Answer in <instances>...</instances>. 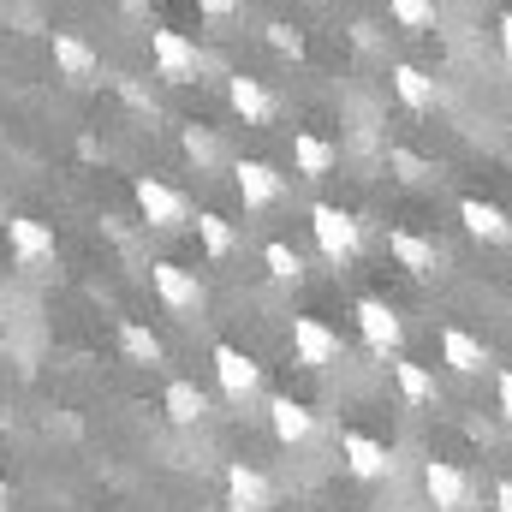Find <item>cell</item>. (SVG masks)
Returning <instances> with one entry per match:
<instances>
[{
  "instance_id": "obj_1",
  "label": "cell",
  "mask_w": 512,
  "mask_h": 512,
  "mask_svg": "<svg viewBox=\"0 0 512 512\" xmlns=\"http://www.w3.org/2000/svg\"><path fill=\"white\" fill-rule=\"evenodd\" d=\"M310 233H316L322 256H328V262H340V268L364 251V227H358L346 209H334V203H316V209H310Z\"/></svg>"
},
{
  "instance_id": "obj_2",
  "label": "cell",
  "mask_w": 512,
  "mask_h": 512,
  "mask_svg": "<svg viewBox=\"0 0 512 512\" xmlns=\"http://www.w3.org/2000/svg\"><path fill=\"white\" fill-rule=\"evenodd\" d=\"M131 197H137V215L155 227V233H173V227H185L191 221V209H185V197L173 191V185H161L155 173H143L137 185H131Z\"/></svg>"
},
{
  "instance_id": "obj_3",
  "label": "cell",
  "mask_w": 512,
  "mask_h": 512,
  "mask_svg": "<svg viewBox=\"0 0 512 512\" xmlns=\"http://www.w3.org/2000/svg\"><path fill=\"white\" fill-rule=\"evenodd\" d=\"M358 334H364V346L376 352V358H399V346H405V322H399V310L382 304V298H358Z\"/></svg>"
},
{
  "instance_id": "obj_4",
  "label": "cell",
  "mask_w": 512,
  "mask_h": 512,
  "mask_svg": "<svg viewBox=\"0 0 512 512\" xmlns=\"http://www.w3.org/2000/svg\"><path fill=\"white\" fill-rule=\"evenodd\" d=\"M340 334L322 322V316H292V358L304 364V370H328V364H340Z\"/></svg>"
},
{
  "instance_id": "obj_5",
  "label": "cell",
  "mask_w": 512,
  "mask_h": 512,
  "mask_svg": "<svg viewBox=\"0 0 512 512\" xmlns=\"http://www.w3.org/2000/svg\"><path fill=\"white\" fill-rule=\"evenodd\" d=\"M149 54H155V66H161V78H167V84H191V78H197V66H203L197 42H191L185 30H149Z\"/></svg>"
},
{
  "instance_id": "obj_6",
  "label": "cell",
  "mask_w": 512,
  "mask_h": 512,
  "mask_svg": "<svg viewBox=\"0 0 512 512\" xmlns=\"http://www.w3.org/2000/svg\"><path fill=\"white\" fill-rule=\"evenodd\" d=\"M423 495L435 512H465L471 507V477L453 465V459H429L423 465Z\"/></svg>"
},
{
  "instance_id": "obj_7",
  "label": "cell",
  "mask_w": 512,
  "mask_h": 512,
  "mask_svg": "<svg viewBox=\"0 0 512 512\" xmlns=\"http://www.w3.org/2000/svg\"><path fill=\"white\" fill-rule=\"evenodd\" d=\"M215 382L227 399H256V387H262V364H256L251 352H239V346H215Z\"/></svg>"
},
{
  "instance_id": "obj_8",
  "label": "cell",
  "mask_w": 512,
  "mask_h": 512,
  "mask_svg": "<svg viewBox=\"0 0 512 512\" xmlns=\"http://www.w3.org/2000/svg\"><path fill=\"white\" fill-rule=\"evenodd\" d=\"M221 483H227V507L233 512H268L274 507V483H268L256 465H245V459H233V465L221 471Z\"/></svg>"
},
{
  "instance_id": "obj_9",
  "label": "cell",
  "mask_w": 512,
  "mask_h": 512,
  "mask_svg": "<svg viewBox=\"0 0 512 512\" xmlns=\"http://www.w3.org/2000/svg\"><path fill=\"white\" fill-rule=\"evenodd\" d=\"M149 286H155V298L167 310H197L203 304V280L191 268H179V262H149Z\"/></svg>"
},
{
  "instance_id": "obj_10",
  "label": "cell",
  "mask_w": 512,
  "mask_h": 512,
  "mask_svg": "<svg viewBox=\"0 0 512 512\" xmlns=\"http://www.w3.org/2000/svg\"><path fill=\"white\" fill-rule=\"evenodd\" d=\"M268 429H274L280 447H304V441L316 435V411H310L304 399H292V393H274V399H268Z\"/></svg>"
},
{
  "instance_id": "obj_11",
  "label": "cell",
  "mask_w": 512,
  "mask_h": 512,
  "mask_svg": "<svg viewBox=\"0 0 512 512\" xmlns=\"http://www.w3.org/2000/svg\"><path fill=\"white\" fill-rule=\"evenodd\" d=\"M6 245H12V262L18 268H42L54 262V233L30 215H6Z\"/></svg>"
},
{
  "instance_id": "obj_12",
  "label": "cell",
  "mask_w": 512,
  "mask_h": 512,
  "mask_svg": "<svg viewBox=\"0 0 512 512\" xmlns=\"http://www.w3.org/2000/svg\"><path fill=\"white\" fill-rule=\"evenodd\" d=\"M48 54H54V72L72 78V84H90V78L102 72L96 48H90L84 36H72V30H54V36H48Z\"/></svg>"
},
{
  "instance_id": "obj_13",
  "label": "cell",
  "mask_w": 512,
  "mask_h": 512,
  "mask_svg": "<svg viewBox=\"0 0 512 512\" xmlns=\"http://www.w3.org/2000/svg\"><path fill=\"white\" fill-rule=\"evenodd\" d=\"M340 459H346V471H352V477H364V483H376V477L393 471L387 447L376 441V435H364V429H346V435H340Z\"/></svg>"
},
{
  "instance_id": "obj_14",
  "label": "cell",
  "mask_w": 512,
  "mask_h": 512,
  "mask_svg": "<svg viewBox=\"0 0 512 512\" xmlns=\"http://www.w3.org/2000/svg\"><path fill=\"white\" fill-rule=\"evenodd\" d=\"M233 185H239V197H245V209H274L280 203V191H286V179L268 167V161H239L233 167Z\"/></svg>"
},
{
  "instance_id": "obj_15",
  "label": "cell",
  "mask_w": 512,
  "mask_h": 512,
  "mask_svg": "<svg viewBox=\"0 0 512 512\" xmlns=\"http://www.w3.org/2000/svg\"><path fill=\"white\" fill-rule=\"evenodd\" d=\"M441 364L453 376H483L489 370V346L477 334H465V328H441Z\"/></svg>"
},
{
  "instance_id": "obj_16",
  "label": "cell",
  "mask_w": 512,
  "mask_h": 512,
  "mask_svg": "<svg viewBox=\"0 0 512 512\" xmlns=\"http://www.w3.org/2000/svg\"><path fill=\"white\" fill-rule=\"evenodd\" d=\"M459 221H465V233L471 239H483V245H507L512 239V221L501 203H483V197H465L459 203Z\"/></svg>"
},
{
  "instance_id": "obj_17",
  "label": "cell",
  "mask_w": 512,
  "mask_h": 512,
  "mask_svg": "<svg viewBox=\"0 0 512 512\" xmlns=\"http://www.w3.org/2000/svg\"><path fill=\"white\" fill-rule=\"evenodd\" d=\"M334 161H340V149H334L328 137H316V131H292V173L322 179V173H334Z\"/></svg>"
},
{
  "instance_id": "obj_18",
  "label": "cell",
  "mask_w": 512,
  "mask_h": 512,
  "mask_svg": "<svg viewBox=\"0 0 512 512\" xmlns=\"http://www.w3.org/2000/svg\"><path fill=\"white\" fill-rule=\"evenodd\" d=\"M227 102H233V114H239L245 126H268V120H274V96H268L256 78H227Z\"/></svg>"
},
{
  "instance_id": "obj_19",
  "label": "cell",
  "mask_w": 512,
  "mask_h": 512,
  "mask_svg": "<svg viewBox=\"0 0 512 512\" xmlns=\"http://www.w3.org/2000/svg\"><path fill=\"white\" fill-rule=\"evenodd\" d=\"M387 256H393L405 274H435V245H429V239H417V233H405V227H393V233H387Z\"/></svg>"
},
{
  "instance_id": "obj_20",
  "label": "cell",
  "mask_w": 512,
  "mask_h": 512,
  "mask_svg": "<svg viewBox=\"0 0 512 512\" xmlns=\"http://www.w3.org/2000/svg\"><path fill=\"white\" fill-rule=\"evenodd\" d=\"M161 405H167V417H173L179 429H191V423L209 417V393L197 382H167V399H161Z\"/></svg>"
},
{
  "instance_id": "obj_21",
  "label": "cell",
  "mask_w": 512,
  "mask_h": 512,
  "mask_svg": "<svg viewBox=\"0 0 512 512\" xmlns=\"http://www.w3.org/2000/svg\"><path fill=\"white\" fill-rule=\"evenodd\" d=\"M387 78H393L399 102H405V108H417V114H429V108H435V96H441V90H435V78H429L423 66H393Z\"/></svg>"
},
{
  "instance_id": "obj_22",
  "label": "cell",
  "mask_w": 512,
  "mask_h": 512,
  "mask_svg": "<svg viewBox=\"0 0 512 512\" xmlns=\"http://www.w3.org/2000/svg\"><path fill=\"white\" fill-rule=\"evenodd\" d=\"M120 352H126L131 364H143V370H161V364H167L161 334H149L143 322H120Z\"/></svg>"
},
{
  "instance_id": "obj_23",
  "label": "cell",
  "mask_w": 512,
  "mask_h": 512,
  "mask_svg": "<svg viewBox=\"0 0 512 512\" xmlns=\"http://www.w3.org/2000/svg\"><path fill=\"white\" fill-rule=\"evenodd\" d=\"M393 382H399V393H405V405H435V393H441L423 364H405V358H393Z\"/></svg>"
},
{
  "instance_id": "obj_24",
  "label": "cell",
  "mask_w": 512,
  "mask_h": 512,
  "mask_svg": "<svg viewBox=\"0 0 512 512\" xmlns=\"http://www.w3.org/2000/svg\"><path fill=\"white\" fill-rule=\"evenodd\" d=\"M262 262H268V274H274V280H292V286L304 280V256L292 251L286 239H268V245H262Z\"/></svg>"
},
{
  "instance_id": "obj_25",
  "label": "cell",
  "mask_w": 512,
  "mask_h": 512,
  "mask_svg": "<svg viewBox=\"0 0 512 512\" xmlns=\"http://www.w3.org/2000/svg\"><path fill=\"white\" fill-rule=\"evenodd\" d=\"M387 12H393L399 30H429L435 24V0H387Z\"/></svg>"
},
{
  "instance_id": "obj_26",
  "label": "cell",
  "mask_w": 512,
  "mask_h": 512,
  "mask_svg": "<svg viewBox=\"0 0 512 512\" xmlns=\"http://www.w3.org/2000/svg\"><path fill=\"white\" fill-rule=\"evenodd\" d=\"M197 239H203V251H209V256H227V251H233V227H227L215 209H209V215H197Z\"/></svg>"
},
{
  "instance_id": "obj_27",
  "label": "cell",
  "mask_w": 512,
  "mask_h": 512,
  "mask_svg": "<svg viewBox=\"0 0 512 512\" xmlns=\"http://www.w3.org/2000/svg\"><path fill=\"white\" fill-rule=\"evenodd\" d=\"M185 155H191V161H197V167H215V161H221V143H215V137H209V131H185Z\"/></svg>"
},
{
  "instance_id": "obj_28",
  "label": "cell",
  "mask_w": 512,
  "mask_h": 512,
  "mask_svg": "<svg viewBox=\"0 0 512 512\" xmlns=\"http://www.w3.org/2000/svg\"><path fill=\"white\" fill-rule=\"evenodd\" d=\"M268 48H274V54H292V60L304 54V42H298V30H286V24H268Z\"/></svg>"
},
{
  "instance_id": "obj_29",
  "label": "cell",
  "mask_w": 512,
  "mask_h": 512,
  "mask_svg": "<svg viewBox=\"0 0 512 512\" xmlns=\"http://www.w3.org/2000/svg\"><path fill=\"white\" fill-rule=\"evenodd\" d=\"M120 96H126V108H137V114H155V96H149L143 84H131V78H120Z\"/></svg>"
},
{
  "instance_id": "obj_30",
  "label": "cell",
  "mask_w": 512,
  "mask_h": 512,
  "mask_svg": "<svg viewBox=\"0 0 512 512\" xmlns=\"http://www.w3.org/2000/svg\"><path fill=\"white\" fill-rule=\"evenodd\" d=\"M495 405H501V417H507V429H512V370L495 376Z\"/></svg>"
},
{
  "instance_id": "obj_31",
  "label": "cell",
  "mask_w": 512,
  "mask_h": 512,
  "mask_svg": "<svg viewBox=\"0 0 512 512\" xmlns=\"http://www.w3.org/2000/svg\"><path fill=\"white\" fill-rule=\"evenodd\" d=\"M197 6H203L209 18H233V12H239V0H197Z\"/></svg>"
},
{
  "instance_id": "obj_32",
  "label": "cell",
  "mask_w": 512,
  "mask_h": 512,
  "mask_svg": "<svg viewBox=\"0 0 512 512\" xmlns=\"http://www.w3.org/2000/svg\"><path fill=\"white\" fill-rule=\"evenodd\" d=\"M495 512H512V483H507V477L495 483Z\"/></svg>"
},
{
  "instance_id": "obj_33",
  "label": "cell",
  "mask_w": 512,
  "mask_h": 512,
  "mask_svg": "<svg viewBox=\"0 0 512 512\" xmlns=\"http://www.w3.org/2000/svg\"><path fill=\"white\" fill-rule=\"evenodd\" d=\"M501 54H507V66H512V12H501Z\"/></svg>"
},
{
  "instance_id": "obj_34",
  "label": "cell",
  "mask_w": 512,
  "mask_h": 512,
  "mask_svg": "<svg viewBox=\"0 0 512 512\" xmlns=\"http://www.w3.org/2000/svg\"><path fill=\"white\" fill-rule=\"evenodd\" d=\"M0 512H12V489H6V477H0Z\"/></svg>"
}]
</instances>
